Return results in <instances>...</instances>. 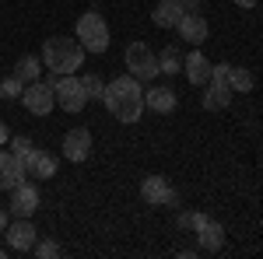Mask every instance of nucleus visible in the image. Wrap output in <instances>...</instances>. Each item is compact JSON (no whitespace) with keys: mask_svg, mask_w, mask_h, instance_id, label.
<instances>
[{"mask_svg":"<svg viewBox=\"0 0 263 259\" xmlns=\"http://www.w3.org/2000/svg\"><path fill=\"white\" fill-rule=\"evenodd\" d=\"M84 63V46L78 39H67V35H53V39L42 42V67L49 74H78Z\"/></svg>","mask_w":263,"mask_h":259,"instance_id":"f257e3e1","label":"nucleus"},{"mask_svg":"<svg viewBox=\"0 0 263 259\" xmlns=\"http://www.w3.org/2000/svg\"><path fill=\"white\" fill-rule=\"evenodd\" d=\"M74 39L84 46V53H105L109 49V25H105V18L99 11H84L78 18Z\"/></svg>","mask_w":263,"mask_h":259,"instance_id":"f03ea898","label":"nucleus"},{"mask_svg":"<svg viewBox=\"0 0 263 259\" xmlns=\"http://www.w3.org/2000/svg\"><path fill=\"white\" fill-rule=\"evenodd\" d=\"M232 88H228V63H218L211 67V81L203 84V109L207 112H218V109H228L232 105Z\"/></svg>","mask_w":263,"mask_h":259,"instance_id":"7ed1b4c3","label":"nucleus"},{"mask_svg":"<svg viewBox=\"0 0 263 259\" xmlns=\"http://www.w3.org/2000/svg\"><path fill=\"white\" fill-rule=\"evenodd\" d=\"M123 63H126V74H134L137 81H155L162 70H158V56L144 46V42H130L126 53H123Z\"/></svg>","mask_w":263,"mask_h":259,"instance_id":"20e7f679","label":"nucleus"},{"mask_svg":"<svg viewBox=\"0 0 263 259\" xmlns=\"http://www.w3.org/2000/svg\"><path fill=\"white\" fill-rule=\"evenodd\" d=\"M53 95H57V105H60L63 112H81L84 105H88V98H84L81 91V77L78 74H63V77H57V84H53Z\"/></svg>","mask_w":263,"mask_h":259,"instance_id":"39448f33","label":"nucleus"},{"mask_svg":"<svg viewBox=\"0 0 263 259\" xmlns=\"http://www.w3.org/2000/svg\"><path fill=\"white\" fill-rule=\"evenodd\" d=\"M21 105H25L32 116H49L53 105H57V95H53L49 81H32V84H25V91H21Z\"/></svg>","mask_w":263,"mask_h":259,"instance_id":"423d86ee","label":"nucleus"},{"mask_svg":"<svg viewBox=\"0 0 263 259\" xmlns=\"http://www.w3.org/2000/svg\"><path fill=\"white\" fill-rule=\"evenodd\" d=\"M4 235H7V249H14V252H32L35 242H39V231H35L32 217H14Z\"/></svg>","mask_w":263,"mask_h":259,"instance_id":"0eeeda50","label":"nucleus"},{"mask_svg":"<svg viewBox=\"0 0 263 259\" xmlns=\"http://www.w3.org/2000/svg\"><path fill=\"white\" fill-rule=\"evenodd\" d=\"M14 217H32L35 210H39V186H32V182L25 179L21 186L11 189V207H7Z\"/></svg>","mask_w":263,"mask_h":259,"instance_id":"6e6552de","label":"nucleus"},{"mask_svg":"<svg viewBox=\"0 0 263 259\" xmlns=\"http://www.w3.org/2000/svg\"><path fill=\"white\" fill-rule=\"evenodd\" d=\"M141 196H144L147 207H165V203L172 207V203L179 200V196H176V189L168 186V179H162V175H147V179L141 182Z\"/></svg>","mask_w":263,"mask_h":259,"instance_id":"1a4fd4ad","label":"nucleus"},{"mask_svg":"<svg viewBox=\"0 0 263 259\" xmlns=\"http://www.w3.org/2000/svg\"><path fill=\"white\" fill-rule=\"evenodd\" d=\"M63 158L74 161V165H81V161H88V154H91V133L84 130V126H74L67 137H63Z\"/></svg>","mask_w":263,"mask_h":259,"instance_id":"9d476101","label":"nucleus"},{"mask_svg":"<svg viewBox=\"0 0 263 259\" xmlns=\"http://www.w3.org/2000/svg\"><path fill=\"white\" fill-rule=\"evenodd\" d=\"M25 179H28V172H25V165L18 161V154L14 151H0V189L11 193Z\"/></svg>","mask_w":263,"mask_h":259,"instance_id":"9b49d317","label":"nucleus"},{"mask_svg":"<svg viewBox=\"0 0 263 259\" xmlns=\"http://www.w3.org/2000/svg\"><path fill=\"white\" fill-rule=\"evenodd\" d=\"M176 32H179L182 42H190V46H200L207 35H211V25L203 14H182L179 25H176Z\"/></svg>","mask_w":263,"mask_h":259,"instance_id":"f8f14e48","label":"nucleus"},{"mask_svg":"<svg viewBox=\"0 0 263 259\" xmlns=\"http://www.w3.org/2000/svg\"><path fill=\"white\" fill-rule=\"evenodd\" d=\"M102 105L120 123H141V116H144V95L141 98H102Z\"/></svg>","mask_w":263,"mask_h":259,"instance_id":"ddd939ff","label":"nucleus"},{"mask_svg":"<svg viewBox=\"0 0 263 259\" xmlns=\"http://www.w3.org/2000/svg\"><path fill=\"white\" fill-rule=\"evenodd\" d=\"M211 67H214V63L207 60L200 49H193V53L182 60V74H186V81H190L193 88H203V84L211 81Z\"/></svg>","mask_w":263,"mask_h":259,"instance_id":"4468645a","label":"nucleus"},{"mask_svg":"<svg viewBox=\"0 0 263 259\" xmlns=\"http://www.w3.org/2000/svg\"><path fill=\"white\" fill-rule=\"evenodd\" d=\"M179 105V98H176V91L172 88H165V84H151L147 91H144V109H151V112H172Z\"/></svg>","mask_w":263,"mask_h":259,"instance_id":"2eb2a0df","label":"nucleus"},{"mask_svg":"<svg viewBox=\"0 0 263 259\" xmlns=\"http://www.w3.org/2000/svg\"><path fill=\"white\" fill-rule=\"evenodd\" d=\"M141 81L134 77V74H123V77H112L105 84V95L102 98H141Z\"/></svg>","mask_w":263,"mask_h":259,"instance_id":"dca6fc26","label":"nucleus"},{"mask_svg":"<svg viewBox=\"0 0 263 259\" xmlns=\"http://www.w3.org/2000/svg\"><path fill=\"white\" fill-rule=\"evenodd\" d=\"M182 14H186V11H182L179 0H158L155 11H151V21H155L158 28H176Z\"/></svg>","mask_w":263,"mask_h":259,"instance_id":"f3484780","label":"nucleus"},{"mask_svg":"<svg viewBox=\"0 0 263 259\" xmlns=\"http://www.w3.org/2000/svg\"><path fill=\"white\" fill-rule=\"evenodd\" d=\"M25 172H28V179H53L57 175V158L49 151H35L32 161L25 165Z\"/></svg>","mask_w":263,"mask_h":259,"instance_id":"a211bd4d","label":"nucleus"},{"mask_svg":"<svg viewBox=\"0 0 263 259\" xmlns=\"http://www.w3.org/2000/svg\"><path fill=\"white\" fill-rule=\"evenodd\" d=\"M197 245H200L203 252H218L224 245V228L218 224V221H207L200 231H197Z\"/></svg>","mask_w":263,"mask_h":259,"instance_id":"6ab92c4d","label":"nucleus"},{"mask_svg":"<svg viewBox=\"0 0 263 259\" xmlns=\"http://www.w3.org/2000/svg\"><path fill=\"white\" fill-rule=\"evenodd\" d=\"M14 77L21 81V84H32V81H39V74H42V56H18V63H14V70H11Z\"/></svg>","mask_w":263,"mask_h":259,"instance_id":"aec40b11","label":"nucleus"},{"mask_svg":"<svg viewBox=\"0 0 263 259\" xmlns=\"http://www.w3.org/2000/svg\"><path fill=\"white\" fill-rule=\"evenodd\" d=\"M253 84H256V77H253L246 67H228V88H232L235 95H246V91H253Z\"/></svg>","mask_w":263,"mask_h":259,"instance_id":"412c9836","label":"nucleus"},{"mask_svg":"<svg viewBox=\"0 0 263 259\" xmlns=\"http://www.w3.org/2000/svg\"><path fill=\"white\" fill-rule=\"evenodd\" d=\"M81 91L88 102H102V95H105V81L99 77V74H84L81 77Z\"/></svg>","mask_w":263,"mask_h":259,"instance_id":"4be33fe9","label":"nucleus"},{"mask_svg":"<svg viewBox=\"0 0 263 259\" xmlns=\"http://www.w3.org/2000/svg\"><path fill=\"white\" fill-rule=\"evenodd\" d=\"M158 70H162V74H168V77H172V74H179V70H182L179 53H176V49H165L162 56H158Z\"/></svg>","mask_w":263,"mask_h":259,"instance_id":"5701e85b","label":"nucleus"},{"mask_svg":"<svg viewBox=\"0 0 263 259\" xmlns=\"http://www.w3.org/2000/svg\"><path fill=\"white\" fill-rule=\"evenodd\" d=\"M11 151L18 154L21 165H28V161H32V154H35V144H32L28 137H11Z\"/></svg>","mask_w":263,"mask_h":259,"instance_id":"b1692460","label":"nucleus"},{"mask_svg":"<svg viewBox=\"0 0 263 259\" xmlns=\"http://www.w3.org/2000/svg\"><path fill=\"white\" fill-rule=\"evenodd\" d=\"M21 91H25V84H21L14 74L11 77H4L0 81V98H7V102H14V98H21Z\"/></svg>","mask_w":263,"mask_h":259,"instance_id":"393cba45","label":"nucleus"},{"mask_svg":"<svg viewBox=\"0 0 263 259\" xmlns=\"http://www.w3.org/2000/svg\"><path fill=\"white\" fill-rule=\"evenodd\" d=\"M32 256H39V259H53V256H60V245L57 242H35V249H32Z\"/></svg>","mask_w":263,"mask_h":259,"instance_id":"a878e982","label":"nucleus"},{"mask_svg":"<svg viewBox=\"0 0 263 259\" xmlns=\"http://www.w3.org/2000/svg\"><path fill=\"white\" fill-rule=\"evenodd\" d=\"M207 221H211L207 214H190V228H193V231H200V228L207 224Z\"/></svg>","mask_w":263,"mask_h":259,"instance_id":"bb28decb","label":"nucleus"},{"mask_svg":"<svg viewBox=\"0 0 263 259\" xmlns=\"http://www.w3.org/2000/svg\"><path fill=\"white\" fill-rule=\"evenodd\" d=\"M186 14H200V0H179Z\"/></svg>","mask_w":263,"mask_h":259,"instance_id":"cd10ccee","label":"nucleus"},{"mask_svg":"<svg viewBox=\"0 0 263 259\" xmlns=\"http://www.w3.org/2000/svg\"><path fill=\"white\" fill-rule=\"evenodd\" d=\"M7 224H11V214H7V210H4V207H0V235H4V231H7Z\"/></svg>","mask_w":263,"mask_h":259,"instance_id":"c85d7f7f","label":"nucleus"},{"mask_svg":"<svg viewBox=\"0 0 263 259\" xmlns=\"http://www.w3.org/2000/svg\"><path fill=\"white\" fill-rule=\"evenodd\" d=\"M256 4H260V0H235V7H242V11H253Z\"/></svg>","mask_w":263,"mask_h":259,"instance_id":"c756f323","label":"nucleus"},{"mask_svg":"<svg viewBox=\"0 0 263 259\" xmlns=\"http://www.w3.org/2000/svg\"><path fill=\"white\" fill-rule=\"evenodd\" d=\"M4 144H11V130H7V126L0 123V147H4Z\"/></svg>","mask_w":263,"mask_h":259,"instance_id":"7c9ffc66","label":"nucleus"},{"mask_svg":"<svg viewBox=\"0 0 263 259\" xmlns=\"http://www.w3.org/2000/svg\"><path fill=\"white\" fill-rule=\"evenodd\" d=\"M4 256H7V249H4V245H0V259H4Z\"/></svg>","mask_w":263,"mask_h":259,"instance_id":"2f4dec72","label":"nucleus"}]
</instances>
